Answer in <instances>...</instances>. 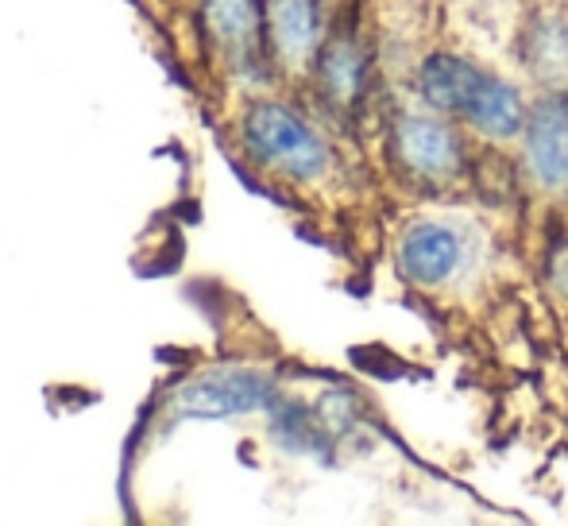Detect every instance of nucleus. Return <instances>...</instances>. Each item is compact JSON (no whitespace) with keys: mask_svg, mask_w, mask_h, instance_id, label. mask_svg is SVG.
<instances>
[{"mask_svg":"<svg viewBox=\"0 0 568 526\" xmlns=\"http://www.w3.org/2000/svg\"><path fill=\"white\" fill-rule=\"evenodd\" d=\"M244 143L260 163L291 174V179H317L329 166V148L325 140L275 101H260L244 117Z\"/></svg>","mask_w":568,"mask_h":526,"instance_id":"obj_2","label":"nucleus"},{"mask_svg":"<svg viewBox=\"0 0 568 526\" xmlns=\"http://www.w3.org/2000/svg\"><path fill=\"white\" fill-rule=\"evenodd\" d=\"M526 163L530 174L546 190H565L568 186V98H557L534 105V113H526Z\"/></svg>","mask_w":568,"mask_h":526,"instance_id":"obj_5","label":"nucleus"},{"mask_svg":"<svg viewBox=\"0 0 568 526\" xmlns=\"http://www.w3.org/2000/svg\"><path fill=\"white\" fill-rule=\"evenodd\" d=\"M422 98L434 109L464 117L471 129L495 140H510L526 129V105L518 90L503 78L487 74L484 67L460 59V54H429L418 70Z\"/></svg>","mask_w":568,"mask_h":526,"instance_id":"obj_1","label":"nucleus"},{"mask_svg":"<svg viewBox=\"0 0 568 526\" xmlns=\"http://www.w3.org/2000/svg\"><path fill=\"white\" fill-rule=\"evenodd\" d=\"M205 23L232 62L244 67L260 59L263 36H267V12L260 0H205Z\"/></svg>","mask_w":568,"mask_h":526,"instance_id":"obj_7","label":"nucleus"},{"mask_svg":"<svg viewBox=\"0 0 568 526\" xmlns=\"http://www.w3.org/2000/svg\"><path fill=\"white\" fill-rule=\"evenodd\" d=\"M317 82H322V93L329 98V105L337 109L356 105L367 82V59L356 39L337 36L322 47V54H317Z\"/></svg>","mask_w":568,"mask_h":526,"instance_id":"obj_9","label":"nucleus"},{"mask_svg":"<svg viewBox=\"0 0 568 526\" xmlns=\"http://www.w3.org/2000/svg\"><path fill=\"white\" fill-rule=\"evenodd\" d=\"M322 0H267V39L286 62H306L322 51Z\"/></svg>","mask_w":568,"mask_h":526,"instance_id":"obj_8","label":"nucleus"},{"mask_svg":"<svg viewBox=\"0 0 568 526\" xmlns=\"http://www.w3.org/2000/svg\"><path fill=\"white\" fill-rule=\"evenodd\" d=\"M464 260V244L453 229L445 225H418L398 244V267L410 283L442 286L456 275Z\"/></svg>","mask_w":568,"mask_h":526,"instance_id":"obj_6","label":"nucleus"},{"mask_svg":"<svg viewBox=\"0 0 568 526\" xmlns=\"http://www.w3.org/2000/svg\"><path fill=\"white\" fill-rule=\"evenodd\" d=\"M271 403V384L267 376L260 372H247V368H221L210 372V376L194 380L179 398L182 414L190 418H229V414H247V411H260V406Z\"/></svg>","mask_w":568,"mask_h":526,"instance_id":"obj_3","label":"nucleus"},{"mask_svg":"<svg viewBox=\"0 0 568 526\" xmlns=\"http://www.w3.org/2000/svg\"><path fill=\"white\" fill-rule=\"evenodd\" d=\"M530 67L546 82H565L568 78V23L549 16L530 36Z\"/></svg>","mask_w":568,"mask_h":526,"instance_id":"obj_10","label":"nucleus"},{"mask_svg":"<svg viewBox=\"0 0 568 526\" xmlns=\"http://www.w3.org/2000/svg\"><path fill=\"white\" fill-rule=\"evenodd\" d=\"M395 148H398V159L410 166V174L429 179V182L453 179L464 163L456 132L449 124L434 121V117H398Z\"/></svg>","mask_w":568,"mask_h":526,"instance_id":"obj_4","label":"nucleus"}]
</instances>
